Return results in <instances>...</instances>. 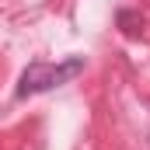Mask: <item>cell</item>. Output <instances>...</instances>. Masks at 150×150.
<instances>
[{
	"label": "cell",
	"instance_id": "6da1fadb",
	"mask_svg": "<svg viewBox=\"0 0 150 150\" xmlns=\"http://www.w3.org/2000/svg\"><path fill=\"white\" fill-rule=\"evenodd\" d=\"M77 74H84V56H70L63 63H28L25 74H21V80H18V98L52 91V87L74 80Z\"/></svg>",
	"mask_w": 150,
	"mask_h": 150
},
{
	"label": "cell",
	"instance_id": "7a4b0ae2",
	"mask_svg": "<svg viewBox=\"0 0 150 150\" xmlns=\"http://www.w3.org/2000/svg\"><path fill=\"white\" fill-rule=\"evenodd\" d=\"M115 25L122 28V35L140 38V32H143V14H140V11H129V7H122V11L115 14Z\"/></svg>",
	"mask_w": 150,
	"mask_h": 150
}]
</instances>
